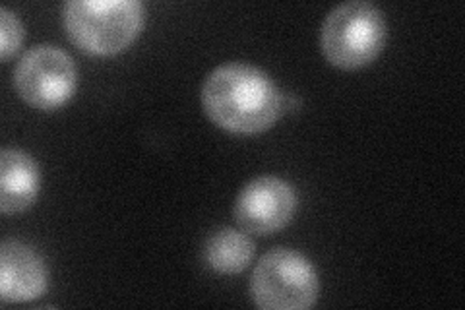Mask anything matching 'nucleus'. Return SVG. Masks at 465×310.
<instances>
[{
	"label": "nucleus",
	"mask_w": 465,
	"mask_h": 310,
	"mask_svg": "<svg viewBox=\"0 0 465 310\" xmlns=\"http://www.w3.org/2000/svg\"><path fill=\"white\" fill-rule=\"evenodd\" d=\"M202 105L223 130L260 135L282 116L283 95L264 70L231 63L215 68L203 82Z\"/></svg>",
	"instance_id": "obj_1"
},
{
	"label": "nucleus",
	"mask_w": 465,
	"mask_h": 310,
	"mask_svg": "<svg viewBox=\"0 0 465 310\" xmlns=\"http://www.w3.org/2000/svg\"><path fill=\"white\" fill-rule=\"evenodd\" d=\"M143 20L145 8L138 0H70L64 6V27L72 43L99 56L128 49Z\"/></svg>",
	"instance_id": "obj_2"
},
{
	"label": "nucleus",
	"mask_w": 465,
	"mask_h": 310,
	"mask_svg": "<svg viewBox=\"0 0 465 310\" xmlns=\"http://www.w3.org/2000/svg\"><path fill=\"white\" fill-rule=\"evenodd\" d=\"M388 29L382 12L371 3H345L333 8L320 34L328 63L355 70L371 65L386 45Z\"/></svg>",
	"instance_id": "obj_3"
},
{
	"label": "nucleus",
	"mask_w": 465,
	"mask_h": 310,
	"mask_svg": "<svg viewBox=\"0 0 465 310\" xmlns=\"http://www.w3.org/2000/svg\"><path fill=\"white\" fill-rule=\"evenodd\" d=\"M251 293L258 308L307 310L318 301V274L295 250L273 248L256 264Z\"/></svg>",
	"instance_id": "obj_4"
},
{
	"label": "nucleus",
	"mask_w": 465,
	"mask_h": 310,
	"mask_svg": "<svg viewBox=\"0 0 465 310\" xmlns=\"http://www.w3.org/2000/svg\"><path fill=\"white\" fill-rule=\"evenodd\" d=\"M78 72L72 56L53 45L27 51L14 70V85L20 97L35 109L53 111L72 97Z\"/></svg>",
	"instance_id": "obj_5"
},
{
	"label": "nucleus",
	"mask_w": 465,
	"mask_h": 310,
	"mask_svg": "<svg viewBox=\"0 0 465 310\" xmlns=\"http://www.w3.org/2000/svg\"><path fill=\"white\" fill-rule=\"evenodd\" d=\"M297 210L293 186L280 176H258L246 185L235 204L237 224L254 235H272L283 229Z\"/></svg>",
	"instance_id": "obj_6"
},
{
	"label": "nucleus",
	"mask_w": 465,
	"mask_h": 310,
	"mask_svg": "<svg viewBox=\"0 0 465 310\" xmlns=\"http://www.w3.org/2000/svg\"><path fill=\"white\" fill-rule=\"evenodd\" d=\"M47 289V268L34 248L20 241L0 246V297L5 303H25Z\"/></svg>",
	"instance_id": "obj_7"
},
{
	"label": "nucleus",
	"mask_w": 465,
	"mask_h": 310,
	"mask_svg": "<svg viewBox=\"0 0 465 310\" xmlns=\"http://www.w3.org/2000/svg\"><path fill=\"white\" fill-rule=\"evenodd\" d=\"M41 175L35 159L16 150L6 147L0 155V210L3 214H20L32 208L39 195Z\"/></svg>",
	"instance_id": "obj_8"
},
{
	"label": "nucleus",
	"mask_w": 465,
	"mask_h": 310,
	"mask_svg": "<svg viewBox=\"0 0 465 310\" xmlns=\"http://www.w3.org/2000/svg\"><path fill=\"white\" fill-rule=\"evenodd\" d=\"M203 256L213 272L241 274L254 258V243L244 233L225 227L208 239Z\"/></svg>",
	"instance_id": "obj_9"
},
{
	"label": "nucleus",
	"mask_w": 465,
	"mask_h": 310,
	"mask_svg": "<svg viewBox=\"0 0 465 310\" xmlns=\"http://www.w3.org/2000/svg\"><path fill=\"white\" fill-rule=\"evenodd\" d=\"M0 41H3L0 55H3L5 63L20 49L24 41V25L16 14L8 8H0Z\"/></svg>",
	"instance_id": "obj_10"
}]
</instances>
